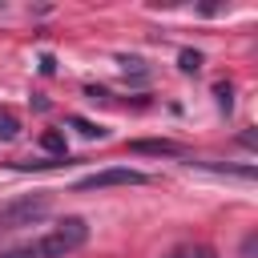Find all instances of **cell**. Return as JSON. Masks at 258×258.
<instances>
[{
    "label": "cell",
    "mask_w": 258,
    "mask_h": 258,
    "mask_svg": "<svg viewBox=\"0 0 258 258\" xmlns=\"http://www.w3.org/2000/svg\"><path fill=\"white\" fill-rule=\"evenodd\" d=\"M85 242H89V226H85V218H64L56 230H48V234L32 246V254H36V258H64V254L81 250Z\"/></svg>",
    "instance_id": "6da1fadb"
},
{
    "label": "cell",
    "mask_w": 258,
    "mask_h": 258,
    "mask_svg": "<svg viewBox=\"0 0 258 258\" xmlns=\"http://www.w3.org/2000/svg\"><path fill=\"white\" fill-rule=\"evenodd\" d=\"M48 214V194H32V198H16L8 206H0V222L4 226H28L36 218Z\"/></svg>",
    "instance_id": "3957f363"
},
{
    "label": "cell",
    "mask_w": 258,
    "mask_h": 258,
    "mask_svg": "<svg viewBox=\"0 0 258 258\" xmlns=\"http://www.w3.org/2000/svg\"><path fill=\"white\" fill-rule=\"evenodd\" d=\"M169 258H214V250L210 246H177Z\"/></svg>",
    "instance_id": "30bf717a"
},
{
    "label": "cell",
    "mask_w": 258,
    "mask_h": 258,
    "mask_svg": "<svg viewBox=\"0 0 258 258\" xmlns=\"http://www.w3.org/2000/svg\"><path fill=\"white\" fill-rule=\"evenodd\" d=\"M177 69H181V73H198V69H202V52H198V48H181V52H177Z\"/></svg>",
    "instance_id": "5b68a950"
},
{
    "label": "cell",
    "mask_w": 258,
    "mask_h": 258,
    "mask_svg": "<svg viewBox=\"0 0 258 258\" xmlns=\"http://www.w3.org/2000/svg\"><path fill=\"white\" fill-rule=\"evenodd\" d=\"M69 125H73L81 137H89V141H93V137H105V129H101V125H93V121H85V117H73Z\"/></svg>",
    "instance_id": "9c48e42d"
},
{
    "label": "cell",
    "mask_w": 258,
    "mask_h": 258,
    "mask_svg": "<svg viewBox=\"0 0 258 258\" xmlns=\"http://www.w3.org/2000/svg\"><path fill=\"white\" fill-rule=\"evenodd\" d=\"M145 181H149V173H141V169H133V165H109V169H97V173L81 177L73 189H77V194H89V189H109V185H145Z\"/></svg>",
    "instance_id": "7a4b0ae2"
},
{
    "label": "cell",
    "mask_w": 258,
    "mask_h": 258,
    "mask_svg": "<svg viewBox=\"0 0 258 258\" xmlns=\"http://www.w3.org/2000/svg\"><path fill=\"white\" fill-rule=\"evenodd\" d=\"M20 137V121L12 113H0V141H16Z\"/></svg>",
    "instance_id": "ba28073f"
},
{
    "label": "cell",
    "mask_w": 258,
    "mask_h": 258,
    "mask_svg": "<svg viewBox=\"0 0 258 258\" xmlns=\"http://www.w3.org/2000/svg\"><path fill=\"white\" fill-rule=\"evenodd\" d=\"M133 153H149V157H185V149L177 141H165V137H137L129 141Z\"/></svg>",
    "instance_id": "277c9868"
},
{
    "label": "cell",
    "mask_w": 258,
    "mask_h": 258,
    "mask_svg": "<svg viewBox=\"0 0 258 258\" xmlns=\"http://www.w3.org/2000/svg\"><path fill=\"white\" fill-rule=\"evenodd\" d=\"M214 97H218V109H222V113L234 109V89H230V81H218V85H214Z\"/></svg>",
    "instance_id": "8992f818"
},
{
    "label": "cell",
    "mask_w": 258,
    "mask_h": 258,
    "mask_svg": "<svg viewBox=\"0 0 258 258\" xmlns=\"http://www.w3.org/2000/svg\"><path fill=\"white\" fill-rule=\"evenodd\" d=\"M40 145H44L48 153H56V157H64V133H56V129H48V133H40Z\"/></svg>",
    "instance_id": "52a82bcc"
}]
</instances>
